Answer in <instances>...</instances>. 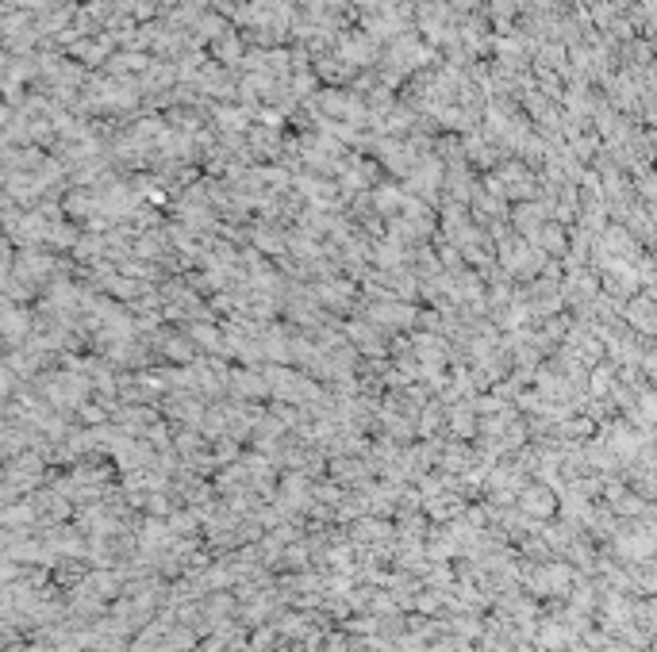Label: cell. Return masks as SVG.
<instances>
[{
    "mask_svg": "<svg viewBox=\"0 0 657 652\" xmlns=\"http://www.w3.org/2000/svg\"><path fill=\"white\" fill-rule=\"evenodd\" d=\"M519 499V515H527V518H535V522H546L553 518V510H558V492H553L550 484H523L515 492Z\"/></svg>",
    "mask_w": 657,
    "mask_h": 652,
    "instance_id": "obj_1",
    "label": "cell"
},
{
    "mask_svg": "<svg viewBox=\"0 0 657 652\" xmlns=\"http://www.w3.org/2000/svg\"><path fill=\"white\" fill-rule=\"evenodd\" d=\"M169 530H173V533H189V530H196V515H169Z\"/></svg>",
    "mask_w": 657,
    "mask_h": 652,
    "instance_id": "obj_4",
    "label": "cell"
},
{
    "mask_svg": "<svg viewBox=\"0 0 657 652\" xmlns=\"http://www.w3.org/2000/svg\"><path fill=\"white\" fill-rule=\"evenodd\" d=\"M316 499H323V503H334V499H339V487H316Z\"/></svg>",
    "mask_w": 657,
    "mask_h": 652,
    "instance_id": "obj_5",
    "label": "cell"
},
{
    "mask_svg": "<svg viewBox=\"0 0 657 652\" xmlns=\"http://www.w3.org/2000/svg\"><path fill=\"white\" fill-rule=\"evenodd\" d=\"M458 438H473L477 434V418H469V411H454V423H450Z\"/></svg>",
    "mask_w": 657,
    "mask_h": 652,
    "instance_id": "obj_3",
    "label": "cell"
},
{
    "mask_svg": "<svg viewBox=\"0 0 657 652\" xmlns=\"http://www.w3.org/2000/svg\"><path fill=\"white\" fill-rule=\"evenodd\" d=\"M527 587L535 595H565L573 584V568L569 564H546V568H535V576H523Z\"/></svg>",
    "mask_w": 657,
    "mask_h": 652,
    "instance_id": "obj_2",
    "label": "cell"
}]
</instances>
